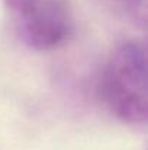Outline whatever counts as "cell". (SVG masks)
Masks as SVG:
<instances>
[{
    "instance_id": "cell-1",
    "label": "cell",
    "mask_w": 148,
    "mask_h": 150,
    "mask_svg": "<svg viewBox=\"0 0 148 150\" xmlns=\"http://www.w3.org/2000/svg\"><path fill=\"white\" fill-rule=\"evenodd\" d=\"M96 98L116 120L128 125L147 122V51L141 42H125L105 63Z\"/></svg>"
},
{
    "instance_id": "cell-2",
    "label": "cell",
    "mask_w": 148,
    "mask_h": 150,
    "mask_svg": "<svg viewBox=\"0 0 148 150\" xmlns=\"http://www.w3.org/2000/svg\"><path fill=\"white\" fill-rule=\"evenodd\" d=\"M18 40L35 51L61 47L73 34L68 0H1Z\"/></svg>"
},
{
    "instance_id": "cell-3",
    "label": "cell",
    "mask_w": 148,
    "mask_h": 150,
    "mask_svg": "<svg viewBox=\"0 0 148 150\" xmlns=\"http://www.w3.org/2000/svg\"><path fill=\"white\" fill-rule=\"evenodd\" d=\"M102 6L121 22L135 28L147 26V0H99Z\"/></svg>"
}]
</instances>
